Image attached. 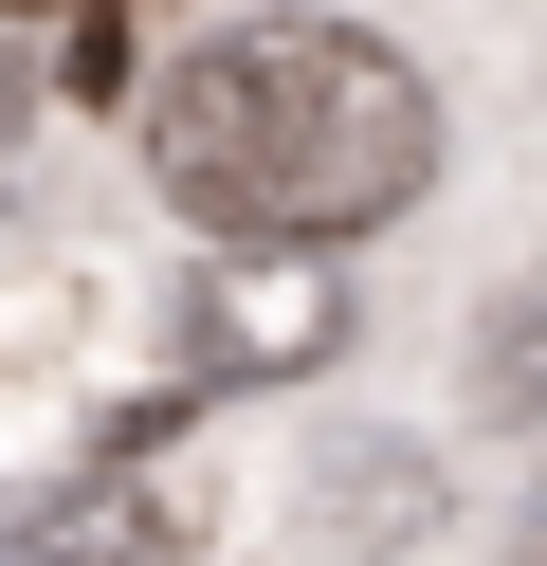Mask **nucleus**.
<instances>
[{"label":"nucleus","instance_id":"f03ea898","mask_svg":"<svg viewBox=\"0 0 547 566\" xmlns=\"http://www.w3.org/2000/svg\"><path fill=\"white\" fill-rule=\"evenodd\" d=\"M328 347H347L328 238H219V256H201V293H182V366H201V384H311Z\"/></svg>","mask_w":547,"mask_h":566},{"label":"nucleus","instance_id":"39448f33","mask_svg":"<svg viewBox=\"0 0 547 566\" xmlns=\"http://www.w3.org/2000/svg\"><path fill=\"white\" fill-rule=\"evenodd\" d=\"M19 111H36V38H19V0H0V147H19Z\"/></svg>","mask_w":547,"mask_h":566},{"label":"nucleus","instance_id":"7ed1b4c3","mask_svg":"<svg viewBox=\"0 0 547 566\" xmlns=\"http://www.w3.org/2000/svg\"><path fill=\"white\" fill-rule=\"evenodd\" d=\"M311 530L328 548H420L438 530V457L420 439H328L311 457Z\"/></svg>","mask_w":547,"mask_h":566},{"label":"nucleus","instance_id":"f257e3e1","mask_svg":"<svg viewBox=\"0 0 547 566\" xmlns=\"http://www.w3.org/2000/svg\"><path fill=\"white\" fill-rule=\"evenodd\" d=\"M146 184L201 238H365L438 184V74L365 19H219L146 74Z\"/></svg>","mask_w":547,"mask_h":566},{"label":"nucleus","instance_id":"20e7f679","mask_svg":"<svg viewBox=\"0 0 547 566\" xmlns=\"http://www.w3.org/2000/svg\"><path fill=\"white\" fill-rule=\"evenodd\" d=\"M474 402H493L511 439H547V293H511L493 329H474Z\"/></svg>","mask_w":547,"mask_h":566},{"label":"nucleus","instance_id":"0eeeda50","mask_svg":"<svg viewBox=\"0 0 547 566\" xmlns=\"http://www.w3.org/2000/svg\"><path fill=\"white\" fill-rule=\"evenodd\" d=\"M0 566H36V512H0Z\"/></svg>","mask_w":547,"mask_h":566},{"label":"nucleus","instance_id":"423d86ee","mask_svg":"<svg viewBox=\"0 0 547 566\" xmlns=\"http://www.w3.org/2000/svg\"><path fill=\"white\" fill-rule=\"evenodd\" d=\"M511 566H547V475H529V512H511Z\"/></svg>","mask_w":547,"mask_h":566}]
</instances>
